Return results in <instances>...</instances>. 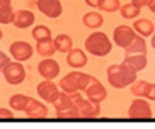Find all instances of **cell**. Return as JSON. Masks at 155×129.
Returning <instances> with one entry per match:
<instances>
[{
  "instance_id": "obj_1",
  "label": "cell",
  "mask_w": 155,
  "mask_h": 129,
  "mask_svg": "<svg viewBox=\"0 0 155 129\" xmlns=\"http://www.w3.org/2000/svg\"><path fill=\"white\" fill-rule=\"evenodd\" d=\"M137 73H138L137 70L131 68V66L126 64L124 61L121 64H111V66H107V71H106L109 85H113V87L118 88V90L130 87V85L137 80Z\"/></svg>"
},
{
  "instance_id": "obj_2",
  "label": "cell",
  "mask_w": 155,
  "mask_h": 129,
  "mask_svg": "<svg viewBox=\"0 0 155 129\" xmlns=\"http://www.w3.org/2000/svg\"><path fill=\"white\" fill-rule=\"evenodd\" d=\"M111 49H113L111 39L107 37V34H104L101 31H94L85 39V51L91 53L92 56H97V58L107 56L111 53Z\"/></svg>"
},
{
  "instance_id": "obj_3",
  "label": "cell",
  "mask_w": 155,
  "mask_h": 129,
  "mask_svg": "<svg viewBox=\"0 0 155 129\" xmlns=\"http://www.w3.org/2000/svg\"><path fill=\"white\" fill-rule=\"evenodd\" d=\"M91 75L84 71H70L67 77L60 80V88L67 93H75V92H84L87 85L91 83Z\"/></svg>"
},
{
  "instance_id": "obj_4",
  "label": "cell",
  "mask_w": 155,
  "mask_h": 129,
  "mask_svg": "<svg viewBox=\"0 0 155 129\" xmlns=\"http://www.w3.org/2000/svg\"><path fill=\"white\" fill-rule=\"evenodd\" d=\"M73 100V105L78 109V114H80V119H96L101 114V104H96V102L89 100V99H84L80 97V92L70 93Z\"/></svg>"
},
{
  "instance_id": "obj_5",
  "label": "cell",
  "mask_w": 155,
  "mask_h": 129,
  "mask_svg": "<svg viewBox=\"0 0 155 129\" xmlns=\"http://www.w3.org/2000/svg\"><path fill=\"white\" fill-rule=\"evenodd\" d=\"M152 107L145 97H138L131 102V105L128 109V117L130 119H152Z\"/></svg>"
},
{
  "instance_id": "obj_6",
  "label": "cell",
  "mask_w": 155,
  "mask_h": 129,
  "mask_svg": "<svg viewBox=\"0 0 155 129\" xmlns=\"http://www.w3.org/2000/svg\"><path fill=\"white\" fill-rule=\"evenodd\" d=\"M4 78L9 85H21L26 80V68L21 61H10V64L4 70Z\"/></svg>"
},
{
  "instance_id": "obj_7",
  "label": "cell",
  "mask_w": 155,
  "mask_h": 129,
  "mask_svg": "<svg viewBox=\"0 0 155 129\" xmlns=\"http://www.w3.org/2000/svg\"><path fill=\"white\" fill-rule=\"evenodd\" d=\"M135 36H137V32H135L133 27H130V26H118L113 32V41L119 48H128L133 42Z\"/></svg>"
},
{
  "instance_id": "obj_8",
  "label": "cell",
  "mask_w": 155,
  "mask_h": 129,
  "mask_svg": "<svg viewBox=\"0 0 155 129\" xmlns=\"http://www.w3.org/2000/svg\"><path fill=\"white\" fill-rule=\"evenodd\" d=\"M36 90H38V95L41 97L43 100L50 102V104H53L55 99L58 97V93L61 92L60 85L55 83L53 80H43V82H39V85H38Z\"/></svg>"
},
{
  "instance_id": "obj_9",
  "label": "cell",
  "mask_w": 155,
  "mask_h": 129,
  "mask_svg": "<svg viewBox=\"0 0 155 129\" xmlns=\"http://www.w3.org/2000/svg\"><path fill=\"white\" fill-rule=\"evenodd\" d=\"M9 51H10V55H12V58H14L15 61H21V63L31 60L32 53H34L32 46L28 41H14L10 44Z\"/></svg>"
},
{
  "instance_id": "obj_10",
  "label": "cell",
  "mask_w": 155,
  "mask_h": 129,
  "mask_svg": "<svg viewBox=\"0 0 155 129\" xmlns=\"http://www.w3.org/2000/svg\"><path fill=\"white\" fill-rule=\"evenodd\" d=\"M84 92H85V97L89 100L96 102V104H101V102L106 100V97H107V92H106L104 85H102L97 78H94V77L91 78V83L87 85V88Z\"/></svg>"
},
{
  "instance_id": "obj_11",
  "label": "cell",
  "mask_w": 155,
  "mask_h": 129,
  "mask_svg": "<svg viewBox=\"0 0 155 129\" xmlns=\"http://www.w3.org/2000/svg\"><path fill=\"white\" fill-rule=\"evenodd\" d=\"M36 5L39 12L50 19H58L63 12V7L60 4V0H38Z\"/></svg>"
},
{
  "instance_id": "obj_12",
  "label": "cell",
  "mask_w": 155,
  "mask_h": 129,
  "mask_svg": "<svg viewBox=\"0 0 155 129\" xmlns=\"http://www.w3.org/2000/svg\"><path fill=\"white\" fill-rule=\"evenodd\" d=\"M38 71L45 80H53L60 75V64L53 58H45L38 63Z\"/></svg>"
},
{
  "instance_id": "obj_13",
  "label": "cell",
  "mask_w": 155,
  "mask_h": 129,
  "mask_svg": "<svg viewBox=\"0 0 155 129\" xmlns=\"http://www.w3.org/2000/svg\"><path fill=\"white\" fill-rule=\"evenodd\" d=\"M24 114L29 119H45V117H48V107L45 104H41L39 100H36V99H31Z\"/></svg>"
},
{
  "instance_id": "obj_14",
  "label": "cell",
  "mask_w": 155,
  "mask_h": 129,
  "mask_svg": "<svg viewBox=\"0 0 155 129\" xmlns=\"http://www.w3.org/2000/svg\"><path fill=\"white\" fill-rule=\"evenodd\" d=\"M34 14L29 12V10H17L14 12V19H12V24H14L17 29H28L34 24Z\"/></svg>"
},
{
  "instance_id": "obj_15",
  "label": "cell",
  "mask_w": 155,
  "mask_h": 129,
  "mask_svg": "<svg viewBox=\"0 0 155 129\" xmlns=\"http://www.w3.org/2000/svg\"><path fill=\"white\" fill-rule=\"evenodd\" d=\"M67 63H68L70 68H75V70L84 68V66L87 64V55H85V51L75 49V48H73L68 55H67Z\"/></svg>"
},
{
  "instance_id": "obj_16",
  "label": "cell",
  "mask_w": 155,
  "mask_h": 129,
  "mask_svg": "<svg viewBox=\"0 0 155 129\" xmlns=\"http://www.w3.org/2000/svg\"><path fill=\"white\" fill-rule=\"evenodd\" d=\"M133 29H135L137 34H140V36H143V37H150L155 32L153 22L148 20V19H137L135 24H133Z\"/></svg>"
},
{
  "instance_id": "obj_17",
  "label": "cell",
  "mask_w": 155,
  "mask_h": 129,
  "mask_svg": "<svg viewBox=\"0 0 155 129\" xmlns=\"http://www.w3.org/2000/svg\"><path fill=\"white\" fill-rule=\"evenodd\" d=\"M124 63L130 64L131 68H135L137 71L147 68V63H148V58H147V53H140V55H128L124 56Z\"/></svg>"
},
{
  "instance_id": "obj_18",
  "label": "cell",
  "mask_w": 155,
  "mask_h": 129,
  "mask_svg": "<svg viewBox=\"0 0 155 129\" xmlns=\"http://www.w3.org/2000/svg\"><path fill=\"white\" fill-rule=\"evenodd\" d=\"M55 42V48L58 53H63V55H68L70 51L73 49V41L68 34H58V36L53 39Z\"/></svg>"
},
{
  "instance_id": "obj_19",
  "label": "cell",
  "mask_w": 155,
  "mask_h": 129,
  "mask_svg": "<svg viewBox=\"0 0 155 129\" xmlns=\"http://www.w3.org/2000/svg\"><path fill=\"white\" fill-rule=\"evenodd\" d=\"M140 53H147V42H145V37L140 36V34H137L131 44H130L128 48H124V56L140 55Z\"/></svg>"
},
{
  "instance_id": "obj_20",
  "label": "cell",
  "mask_w": 155,
  "mask_h": 129,
  "mask_svg": "<svg viewBox=\"0 0 155 129\" xmlns=\"http://www.w3.org/2000/svg\"><path fill=\"white\" fill-rule=\"evenodd\" d=\"M31 97L28 95H22V93H14V95L9 99V105L12 111H17V112H24L26 107H28Z\"/></svg>"
},
{
  "instance_id": "obj_21",
  "label": "cell",
  "mask_w": 155,
  "mask_h": 129,
  "mask_svg": "<svg viewBox=\"0 0 155 129\" xmlns=\"http://www.w3.org/2000/svg\"><path fill=\"white\" fill-rule=\"evenodd\" d=\"M82 24L85 26L87 29H99L102 24H104V19L99 12H87L85 15L82 17Z\"/></svg>"
},
{
  "instance_id": "obj_22",
  "label": "cell",
  "mask_w": 155,
  "mask_h": 129,
  "mask_svg": "<svg viewBox=\"0 0 155 129\" xmlns=\"http://www.w3.org/2000/svg\"><path fill=\"white\" fill-rule=\"evenodd\" d=\"M14 19L12 0H0V24H10Z\"/></svg>"
},
{
  "instance_id": "obj_23",
  "label": "cell",
  "mask_w": 155,
  "mask_h": 129,
  "mask_svg": "<svg viewBox=\"0 0 155 129\" xmlns=\"http://www.w3.org/2000/svg\"><path fill=\"white\" fill-rule=\"evenodd\" d=\"M36 51H38V55L41 56V58H51V56L56 53L55 42L51 41V39H46V41H38Z\"/></svg>"
},
{
  "instance_id": "obj_24",
  "label": "cell",
  "mask_w": 155,
  "mask_h": 129,
  "mask_svg": "<svg viewBox=\"0 0 155 129\" xmlns=\"http://www.w3.org/2000/svg\"><path fill=\"white\" fill-rule=\"evenodd\" d=\"M73 105V100H72V95L67 92H61L58 93V97L55 99V102H53V107H55V111H63V109H67V107H72Z\"/></svg>"
},
{
  "instance_id": "obj_25",
  "label": "cell",
  "mask_w": 155,
  "mask_h": 129,
  "mask_svg": "<svg viewBox=\"0 0 155 129\" xmlns=\"http://www.w3.org/2000/svg\"><path fill=\"white\" fill-rule=\"evenodd\" d=\"M147 88H148V82H145V80H135L130 85V90L135 97H145Z\"/></svg>"
},
{
  "instance_id": "obj_26",
  "label": "cell",
  "mask_w": 155,
  "mask_h": 129,
  "mask_svg": "<svg viewBox=\"0 0 155 129\" xmlns=\"http://www.w3.org/2000/svg\"><path fill=\"white\" fill-rule=\"evenodd\" d=\"M97 9H101L102 12H116V10L121 9V4L119 0H99L97 4Z\"/></svg>"
},
{
  "instance_id": "obj_27",
  "label": "cell",
  "mask_w": 155,
  "mask_h": 129,
  "mask_svg": "<svg viewBox=\"0 0 155 129\" xmlns=\"http://www.w3.org/2000/svg\"><path fill=\"white\" fill-rule=\"evenodd\" d=\"M32 37L38 41H46V39H51V31L48 26H36L32 29Z\"/></svg>"
},
{
  "instance_id": "obj_28",
  "label": "cell",
  "mask_w": 155,
  "mask_h": 129,
  "mask_svg": "<svg viewBox=\"0 0 155 129\" xmlns=\"http://www.w3.org/2000/svg\"><path fill=\"white\" fill-rule=\"evenodd\" d=\"M121 15L124 19H135V17H140V7H137L135 4H124L121 5Z\"/></svg>"
},
{
  "instance_id": "obj_29",
  "label": "cell",
  "mask_w": 155,
  "mask_h": 129,
  "mask_svg": "<svg viewBox=\"0 0 155 129\" xmlns=\"http://www.w3.org/2000/svg\"><path fill=\"white\" fill-rule=\"evenodd\" d=\"M56 117L58 119H80V114H78V109L75 105L72 107H67V109H63V111H56Z\"/></svg>"
},
{
  "instance_id": "obj_30",
  "label": "cell",
  "mask_w": 155,
  "mask_h": 129,
  "mask_svg": "<svg viewBox=\"0 0 155 129\" xmlns=\"http://www.w3.org/2000/svg\"><path fill=\"white\" fill-rule=\"evenodd\" d=\"M15 115L12 111H9V109H4V107H0V121H12Z\"/></svg>"
},
{
  "instance_id": "obj_31",
  "label": "cell",
  "mask_w": 155,
  "mask_h": 129,
  "mask_svg": "<svg viewBox=\"0 0 155 129\" xmlns=\"http://www.w3.org/2000/svg\"><path fill=\"white\" fill-rule=\"evenodd\" d=\"M9 64H10V58H9L7 55H5L4 51H0V71L4 73V70L7 68Z\"/></svg>"
},
{
  "instance_id": "obj_32",
  "label": "cell",
  "mask_w": 155,
  "mask_h": 129,
  "mask_svg": "<svg viewBox=\"0 0 155 129\" xmlns=\"http://www.w3.org/2000/svg\"><path fill=\"white\" fill-rule=\"evenodd\" d=\"M145 99H148V100H155V83H148Z\"/></svg>"
},
{
  "instance_id": "obj_33",
  "label": "cell",
  "mask_w": 155,
  "mask_h": 129,
  "mask_svg": "<svg viewBox=\"0 0 155 129\" xmlns=\"http://www.w3.org/2000/svg\"><path fill=\"white\" fill-rule=\"evenodd\" d=\"M150 2L152 0H131V4H135L137 5V7H148V5H150Z\"/></svg>"
},
{
  "instance_id": "obj_34",
  "label": "cell",
  "mask_w": 155,
  "mask_h": 129,
  "mask_svg": "<svg viewBox=\"0 0 155 129\" xmlns=\"http://www.w3.org/2000/svg\"><path fill=\"white\" fill-rule=\"evenodd\" d=\"M85 4L89 5V7H97V4H99V0H85Z\"/></svg>"
},
{
  "instance_id": "obj_35",
  "label": "cell",
  "mask_w": 155,
  "mask_h": 129,
  "mask_svg": "<svg viewBox=\"0 0 155 129\" xmlns=\"http://www.w3.org/2000/svg\"><path fill=\"white\" fill-rule=\"evenodd\" d=\"M152 48H153V49H155V32H153V34H152Z\"/></svg>"
},
{
  "instance_id": "obj_36",
  "label": "cell",
  "mask_w": 155,
  "mask_h": 129,
  "mask_svg": "<svg viewBox=\"0 0 155 129\" xmlns=\"http://www.w3.org/2000/svg\"><path fill=\"white\" fill-rule=\"evenodd\" d=\"M2 37H4V32H2V29H0V39H2Z\"/></svg>"
},
{
  "instance_id": "obj_37",
  "label": "cell",
  "mask_w": 155,
  "mask_h": 129,
  "mask_svg": "<svg viewBox=\"0 0 155 129\" xmlns=\"http://www.w3.org/2000/svg\"><path fill=\"white\" fill-rule=\"evenodd\" d=\"M153 14H155V10H153Z\"/></svg>"
}]
</instances>
